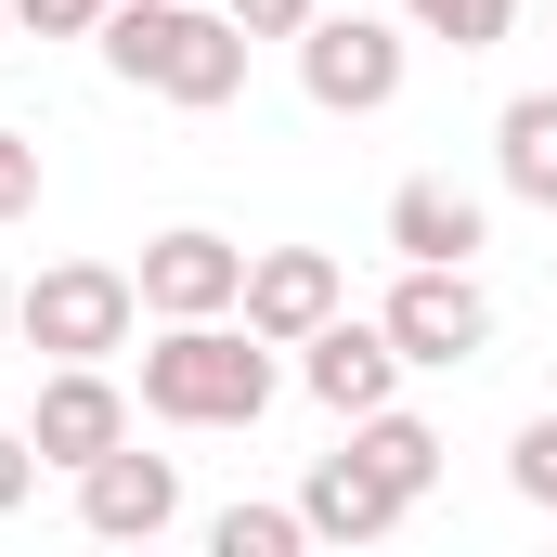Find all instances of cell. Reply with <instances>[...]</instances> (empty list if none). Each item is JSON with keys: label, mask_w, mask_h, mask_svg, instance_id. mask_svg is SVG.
Listing matches in <instances>:
<instances>
[{"label": "cell", "mask_w": 557, "mask_h": 557, "mask_svg": "<svg viewBox=\"0 0 557 557\" xmlns=\"http://www.w3.org/2000/svg\"><path fill=\"white\" fill-rule=\"evenodd\" d=\"M298 519H311V545H389V532L416 519V493L350 441V454H324V467L298 480Z\"/></svg>", "instance_id": "8"}, {"label": "cell", "mask_w": 557, "mask_h": 557, "mask_svg": "<svg viewBox=\"0 0 557 557\" xmlns=\"http://www.w3.org/2000/svg\"><path fill=\"white\" fill-rule=\"evenodd\" d=\"M26 208H39V143L0 131V221H26Z\"/></svg>", "instance_id": "19"}, {"label": "cell", "mask_w": 557, "mask_h": 557, "mask_svg": "<svg viewBox=\"0 0 557 557\" xmlns=\"http://www.w3.org/2000/svg\"><path fill=\"white\" fill-rule=\"evenodd\" d=\"M221 13H234V26H247V39H298V26H311V13H324V0H221Z\"/></svg>", "instance_id": "20"}, {"label": "cell", "mask_w": 557, "mask_h": 557, "mask_svg": "<svg viewBox=\"0 0 557 557\" xmlns=\"http://www.w3.org/2000/svg\"><path fill=\"white\" fill-rule=\"evenodd\" d=\"M247 91V26L234 13H182V39H169V65H156V104H234Z\"/></svg>", "instance_id": "11"}, {"label": "cell", "mask_w": 557, "mask_h": 557, "mask_svg": "<svg viewBox=\"0 0 557 557\" xmlns=\"http://www.w3.org/2000/svg\"><path fill=\"white\" fill-rule=\"evenodd\" d=\"M143 311H156V324H195V311H234V298H247V247H234V234H208V221H169V234H156V247H143Z\"/></svg>", "instance_id": "5"}, {"label": "cell", "mask_w": 557, "mask_h": 557, "mask_svg": "<svg viewBox=\"0 0 557 557\" xmlns=\"http://www.w3.org/2000/svg\"><path fill=\"white\" fill-rule=\"evenodd\" d=\"M104 13H117V0H13V26H26V39H91Z\"/></svg>", "instance_id": "18"}, {"label": "cell", "mask_w": 557, "mask_h": 557, "mask_svg": "<svg viewBox=\"0 0 557 557\" xmlns=\"http://www.w3.org/2000/svg\"><path fill=\"white\" fill-rule=\"evenodd\" d=\"M0 39H13V0H0Z\"/></svg>", "instance_id": "23"}, {"label": "cell", "mask_w": 557, "mask_h": 557, "mask_svg": "<svg viewBox=\"0 0 557 557\" xmlns=\"http://www.w3.org/2000/svg\"><path fill=\"white\" fill-rule=\"evenodd\" d=\"M298 91H311L324 117L403 104V13H311V26H298Z\"/></svg>", "instance_id": "3"}, {"label": "cell", "mask_w": 557, "mask_h": 557, "mask_svg": "<svg viewBox=\"0 0 557 557\" xmlns=\"http://www.w3.org/2000/svg\"><path fill=\"white\" fill-rule=\"evenodd\" d=\"M506 480H519V506H545V519H557V416H532L519 441H506Z\"/></svg>", "instance_id": "17"}, {"label": "cell", "mask_w": 557, "mask_h": 557, "mask_svg": "<svg viewBox=\"0 0 557 557\" xmlns=\"http://www.w3.org/2000/svg\"><path fill=\"white\" fill-rule=\"evenodd\" d=\"M26 441H39V467H91V454H117V441H131V389H117L104 363H52V376H39Z\"/></svg>", "instance_id": "9"}, {"label": "cell", "mask_w": 557, "mask_h": 557, "mask_svg": "<svg viewBox=\"0 0 557 557\" xmlns=\"http://www.w3.org/2000/svg\"><path fill=\"white\" fill-rule=\"evenodd\" d=\"M493 247V208L454 195V182H403L389 195V260H480Z\"/></svg>", "instance_id": "12"}, {"label": "cell", "mask_w": 557, "mask_h": 557, "mask_svg": "<svg viewBox=\"0 0 557 557\" xmlns=\"http://www.w3.org/2000/svg\"><path fill=\"white\" fill-rule=\"evenodd\" d=\"M234 311H247L273 350H298L311 324H337V311H350V285H337L324 247H247V298H234Z\"/></svg>", "instance_id": "10"}, {"label": "cell", "mask_w": 557, "mask_h": 557, "mask_svg": "<svg viewBox=\"0 0 557 557\" xmlns=\"http://www.w3.org/2000/svg\"><path fill=\"white\" fill-rule=\"evenodd\" d=\"M403 376H416V363L389 350V324H350V311H337V324L298 337V389H311L324 416H376V403H403Z\"/></svg>", "instance_id": "7"}, {"label": "cell", "mask_w": 557, "mask_h": 557, "mask_svg": "<svg viewBox=\"0 0 557 557\" xmlns=\"http://www.w3.org/2000/svg\"><path fill=\"white\" fill-rule=\"evenodd\" d=\"M0 337H13V285H0Z\"/></svg>", "instance_id": "22"}, {"label": "cell", "mask_w": 557, "mask_h": 557, "mask_svg": "<svg viewBox=\"0 0 557 557\" xmlns=\"http://www.w3.org/2000/svg\"><path fill=\"white\" fill-rule=\"evenodd\" d=\"M493 156H506V195L519 208H557V91H519L493 117Z\"/></svg>", "instance_id": "13"}, {"label": "cell", "mask_w": 557, "mask_h": 557, "mask_svg": "<svg viewBox=\"0 0 557 557\" xmlns=\"http://www.w3.org/2000/svg\"><path fill=\"white\" fill-rule=\"evenodd\" d=\"M26 493H39V441H26V428H0V519H13Z\"/></svg>", "instance_id": "21"}, {"label": "cell", "mask_w": 557, "mask_h": 557, "mask_svg": "<svg viewBox=\"0 0 557 557\" xmlns=\"http://www.w3.org/2000/svg\"><path fill=\"white\" fill-rule=\"evenodd\" d=\"M403 26L416 39H454V52H493L519 26V0H403Z\"/></svg>", "instance_id": "15"}, {"label": "cell", "mask_w": 557, "mask_h": 557, "mask_svg": "<svg viewBox=\"0 0 557 557\" xmlns=\"http://www.w3.org/2000/svg\"><path fill=\"white\" fill-rule=\"evenodd\" d=\"M143 324V285L104 273V260H52L39 285H13V337L52 350V363H117Z\"/></svg>", "instance_id": "2"}, {"label": "cell", "mask_w": 557, "mask_h": 557, "mask_svg": "<svg viewBox=\"0 0 557 557\" xmlns=\"http://www.w3.org/2000/svg\"><path fill=\"white\" fill-rule=\"evenodd\" d=\"M389 350L403 363H428V376H454V363H480L493 350V298L467 285V260H403V285H389Z\"/></svg>", "instance_id": "4"}, {"label": "cell", "mask_w": 557, "mask_h": 557, "mask_svg": "<svg viewBox=\"0 0 557 557\" xmlns=\"http://www.w3.org/2000/svg\"><path fill=\"white\" fill-rule=\"evenodd\" d=\"M350 441H363V454H376V467H389L403 493H428V480H441V428H428V416H403V403L350 416Z\"/></svg>", "instance_id": "14"}, {"label": "cell", "mask_w": 557, "mask_h": 557, "mask_svg": "<svg viewBox=\"0 0 557 557\" xmlns=\"http://www.w3.org/2000/svg\"><path fill=\"white\" fill-rule=\"evenodd\" d=\"M208 545H221V557H298V545H311V519H298V506H221Z\"/></svg>", "instance_id": "16"}, {"label": "cell", "mask_w": 557, "mask_h": 557, "mask_svg": "<svg viewBox=\"0 0 557 557\" xmlns=\"http://www.w3.org/2000/svg\"><path fill=\"white\" fill-rule=\"evenodd\" d=\"M169 519H182V467H169V454H131V441H117V454L78 467V532H91V545H156Z\"/></svg>", "instance_id": "6"}, {"label": "cell", "mask_w": 557, "mask_h": 557, "mask_svg": "<svg viewBox=\"0 0 557 557\" xmlns=\"http://www.w3.org/2000/svg\"><path fill=\"white\" fill-rule=\"evenodd\" d=\"M143 416L156 428H260L273 416V337L260 324H221V311L169 324L143 350Z\"/></svg>", "instance_id": "1"}]
</instances>
